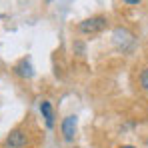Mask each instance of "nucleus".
<instances>
[{
    "label": "nucleus",
    "instance_id": "39448f33",
    "mask_svg": "<svg viewBox=\"0 0 148 148\" xmlns=\"http://www.w3.org/2000/svg\"><path fill=\"white\" fill-rule=\"evenodd\" d=\"M14 72L18 74V76H22V78H30L32 74H34V70H32V64H30V60H22L20 64H16L14 66Z\"/></svg>",
    "mask_w": 148,
    "mask_h": 148
},
{
    "label": "nucleus",
    "instance_id": "423d86ee",
    "mask_svg": "<svg viewBox=\"0 0 148 148\" xmlns=\"http://www.w3.org/2000/svg\"><path fill=\"white\" fill-rule=\"evenodd\" d=\"M140 86H142V88L148 92V68H144V70H142V74H140Z\"/></svg>",
    "mask_w": 148,
    "mask_h": 148
},
{
    "label": "nucleus",
    "instance_id": "6e6552de",
    "mask_svg": "<svg viewBox=\"0 0 148 148\" xmlns=\"http://www.w3.org/2000/svg\"><path fill=\"white\" fill-rule=\"evenodd\" d=\"M120 148H134V146H130V144H124V146H120Z\"/></svg>",
    "mask_w": 148,
    "mask_h": 148
},
{
    "label": "nucleus",
    "instance_id": "7ed1b4c3",
    "mask_svg": "<svg viewBox=\"0 0 148 148\" xmlns=\"http://www.w3.org/2000/svg\"><path fill=\"white\" fill-rule=\"evenodd\" d=\"M6 144H8V148H22V146H26V134L20 130V128L12 130V132L8 134V138H6Z\"/></svg>",
    "mask_w": 148,
    "mask_h": 148
},
{
    "label": "nucleus",
    "instance_id": "20e7f679",
    "mask_svg": "<svg viewBox=\"0 0 148 148\" xmlns=\"http://www.w3.org/2000/svg\"><path fill=\"white\" fill-rule=\"evenodd\" d=\"M40 112H42V116H44V122L48 128L54 126V114H52V106H50L48 100H42L40 102Z\"/></svg>",
    "mask_w": 148,
    "mask_h": 148
},
{
    "label": "nucleus",
    "instance_id": "0eeeda50",
    "mask_svg": "<svg viewBox=\"0 0 148 148\" xmlns=\"http://www.w3.org/2000/svg\"><path fill=\"white\" fill-rule=\"evenodd\" d=\"M126 4H130V6H134V4H140V0H122Z\"/></svg>",
    "mask_w": 148,
    "mask_h": 148
},
{
    "label": "nucleus",
    "instance_id": "f257e3e1",
    "mask_svg": "<svg viewBox=\"0 0 148 148\" xmlns=\"http://www.w3.org/2000/svg\"><path fill=\"white\" fill-rule=\"evenodd\" d=\"M106 22H108L106 16H90L78 24V30L82 34H98L106 28Z\"/></svg>",
    "mask_w": 148,
    "mask_h": 148
},
{
    "label": "nucleus",
    "instance_id": "f03ea898",
    "mask_svg": "<svg viewBox=\"0 0 148 148\" xmlns=\"http://www.w3.org/2000/svg\"><path fill=\"white\" fill-rule=\"evenodd\" d=\"M76 126H78V118H76V116H66V118L62 120V126H60V128H62V136H64L66 142L74 140Z\"/></svg>",
    "mask_w": 148,
    "mask_h": 148
}]
</instances>
